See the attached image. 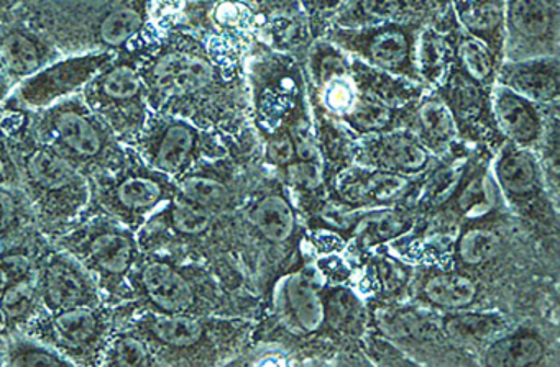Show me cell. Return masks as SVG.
Returning a JSON list of instances; mask_svg holds the SVG:
<instances>
[{"mask_svg": "<svg viewBox=\"0 0 560 367\" xmlns=\"http://www.w3.org/2000/svg\"><path fill=\"white\" fill-rule=\"evenodd\" d=\"M130 48L139 62L150 110L185 118L224 143L235 133L244 107L235 74L237 48L176 22L153 23Z\"/></svg>", "mask_w": 560, "mask_h": 367, "instance_id": "1", "label": "cell"}, {"mask_svg": "<svg viewBox=\"0 0 560 367\" xmlns=\"http://www.w3.org/2000/svg\"><path fill=\"white\" fill-rule=\"evenodd\" d=\"M9 153L38 228L50 241L80 220L91 199V182L67 157L31 128V110L11 98L0 105Z\"/></svg>", "mask_w": 560, "mask_h": 367, "instance_id": "2", "label": "cell"}, {"mask_svg": "<svg viewBox=\"0 0 560 367\" xmlns=\"http://www.w3.org/2000/svg\"><path fill=\"white\" fill-rule=\"evenodd\" d=\"M15 16L63 56L117 52L153 26L150 0H22Z\"/></svg>", "mask_w": 560, "mask_h": 367, "instance_id": "3", "label": "cell"}, {"mask_svg": "<svg viewBox=\"0 0 560 367\" xmlns=\"http://www.w3.org/2000/svg\"><path fill=\"white\" fill-rule=\"evenodd\" d=\"M31 128L90 180L119 169L129 154V146L88 107L80 92L31 110Z\"/></svg>", "mask_w": 560, "mask_h": 367, "instance_id": "4", "label": "cell"}, {"mask_svg": "<svg viewBox=\"0 0 560 367\" xmlns=\"http://www.w3.org/2000/svg\"><path fill=\"white\" fill-rule=\"evenodd\" d=\"M51 242L93 275L106 304L129 300V277L142 256L137 232L103 213L84 212Z\"/></svg>", "mask_w": 560, "mask_h": 367, "instance_id": "5", "label": "cell"}, {"mask_svg": "<svg viewBox=\"0 0 560 367\" xmlns=\"http://www.w3.org/2000/svg\"><path fill=\"white\" fill-rule=\"evenodd\" d=\"M199 275L201 272L178 256L142 251L129 277V300L113 305L116 324L132 311L201 315L206 300Z\"/></svg>", "mask_w": 560, "mask_h": 367, "instance_id": "6", "label": "cell"}, {"mask_svg": "<svg viewBox=\"0 0 560 367\" xmlns=\"http://www.w3.org/2000/svg\"><path fill=\"white\" fill-rule=\"evenodd\" d=\"M90 182L91 199L84 212L103 213L133 232L176 193L175 179L153 169L130 146L119 169Z\"/></svg>", "mask_w": 560, "mask_h": 367, "instance_id": "7", "label": "cell"}, {"mask_svg": "<svg viewBox=\"0 0 560 367\" xmlns=\"http://www.w3.org/2000/svg\"><path fill=\"white\" fill-rule=\"evenodd\" d=\"M80 94L88 107L109 125L126 146L136 143L152 114L132 48L117 51Z\"/></svg>", "mask_w": 560, "mask_h": 367, "instance_id": "8", "label": "cell"}, {"mask_svg": "<svg viewBox=\"0 0 560 367\" xmlns=\"http://www.w3.org/2000/svg\"><path fill=\"white\" fill-rule=\"evenodd\" d=\"M130 147L153 169L175 180L202 161L228 153L224 141L212 131L202 130L185 118L156 111L150 114L142 133Z\"/></svg>", "mask_w": 560, "mask_h": 367, "instance_id": "9", "label": "cell"}, {"mask_svg": "<svg viewBox=\"0 0 560 367\" xmlns=\"http://www.w3.org/2000/svg\"><path fill=\"white\" fill-rule=\"evenodd\" d=\"M113 305L44 311L22 331L47 344L70 360L71 366H101L104 351L116 331Z\"/></svg>", "mask_w": 560, "mask_h": 367, "instance_id": "10", "label": "cell"}, {"mask_svg": "<svg viewBox=\"0 0 560 367\" xmlns=\"http://www.w3.org/2000/svg\"><path fill=\"white\" fill-rule=\"evenodd\" d=\"M142 336L159 366L202 363L218 346V324L201 315H160L132 311L117 321Z\"/></svg>", "mask_w": 560, "mask_h": 367, "instance_id": "11", "label": "cell"}, {"mask_svg": "<svg viewBox=\"0 0 560 367\" xmlns=\"http://www.w3.org/2000/svg\"><path fill=\"white\" fill-rule=\"evenodd\" d=\"M418 23H383L360 28L330 26L327 39L363 64L408 81H418L416 42Z\"/></svg>", "mask_w": 560, "mask_h": 367, "instance_id": "12", "label": "cell"}, {"mask_svg": "<svg viewBox=\"0 0 560 367\" xmlns=\"http://www.w3.org/2000/svg\"><path fill=\"white\" fill-rule=\"evenodd\" d=\"M252 95L261 133L287 123L294 108L306 100L303 78L293 59L280 52H261L250 61Z\"/></svg>", "mask_w": 560, "mask_h": 367, "instance_id": "13", "label": "cell"}, {"mask_svg": "<svg viewBox=\"0 0 560 367\" xmlns=\"http://www.w3.org/2000/svg\"><path fill=\"white\" fill-rule=\"evenodd\" d=\"M35 284L45 311L104 304L93 275L73 256L51 241L38 259Z\"/></svg>", "mask_w": 560, "mask_h": 367, "instance_id": "14", "label": "cell"}, {"mask_svg": "<svg viewBox=\"0 0 560 367\" xmlns=\"http://www.w3.org/2000/svg\"><path fill=\"white\" fill-rule=\"evenodd\" d=\"M116 52L63 56L15 85L11 100L27 110H40L78 94Z\"/></svg>", "mask_w": 560, "mask_h": 367, "instance_id": "15", "label": "cell"}, {"mask_svg": "<svg viewBox=\"0 0 560 367\" xmlns=\"http://www.w3.org/2000/svg\"><path fill=\"white\" fill-rule=\"evenodd\" d=\"M383 23H418L441 32L460 28L448 0H346L330 26L360 28Z\"/></svg>", "mask_w": 560, "mask_h": 367, "instance_id": "16", "label": "cell"}, {"mask_svg": "<svg viewBox=\"0 0 560 367\" xmlns=\"http://www.w3.org/2000/svg\"><path fill=\"white\" fill-rule=\"evenodd\" d=\"M508 59L556 56L559 0H504Z\"/></svg>", "mask_w": 560, "mask_h": 367, "instance_id": "17", "label": "cell"}, {"mask_svg": "<svg viewBox=\"0 0 560 367\" xmlns=\"http://www.w3.org/2000/svg\"><path fill=\"white\" fill-rule=\"evenodd\" d=\"M491 91L471 81L470 78L452 66L444 81L435 87V94L451 108L457 123L460 140H503L491 108Z\"/></svg>", "mask_w": 560, "mask_h": 367, "instance_id": "18", "label": "cell"}, {"mask_svg": "<svg viewBox=\"0 0 560 367\" xmlns=\"http://www.w3.org/2000/svg\"><path fill=\"white\" fill-rule=\"evenodd\" d=\"M435 156L409 128L359 138L355 161L360 166L412 177L424 173Z\"/></svg>", "mask_w": 560, "mask_h": 367, "instance_id": "19", "label": "cell"}, {"mask_svg": "<svg viewBox=\"0 0 560 367\" xmlns=\"http://www.w3.org/2000/svg\"><path fill=\"white\" fill-rule=\"evenodd\" d=\"M60 58L50 42L18 16L0 26V62L15 85Z\"/></svg>", "mask_w": 560, "mask_h": 367, "instance_id": "20", "label": "cell"}, {"mask_svg": "<svg viewBox=\"0 0 560 367\" xmlns=\"http://www.w3.org/2000/svg\"><path fill=\"white\" fill-rule=\"evenodd\" d=\"M497 84L540 107H553L560 91L559 62L556 56L506 59L498 68Z\"/></svg>", "mask_w": 560, "mask_h": 367, "instance_id": "21", "label": "cell"}, {"mask_svg": "<svg viewBox=\"0 0 560 367\" xmlns=\"http://www.w3.org/2000/svg\"><path fill=\"white\" fill-rule=\"evenodd\" d=\"M491 108L503 140L529 150L536 146L549 120V115L542 114L546 107L533 104L500 84H494L491 91Z\"/></svg>", "mask_w": 560, "mask_h": 367, "instance_id": "22", "label": "cell"}, {"mask_svg": "<svg viewBox=\"0 0 560 367\" xmlns=\"http://www.w3.org/2000/svg\"><path fill=\"white\" fill-rule=\"evenodd\" d=\"M406 128H409L435 157L442 156L445 151L451 150L452 144L460 140L451 108L435 92L418 98Z\"/></svg>", "mask_w": 560, "mask_h": 367, "instance_id": "23", "label": "cell"}, {"mask_svg": "<svg viewBox=\"0 0 560 367\" xmlns=\"http://www.w3.org/2000/svg\"><path fill=\"white\" fill-rule=\"evenodd\" d=\"M411 186V177L399 176L373 167H347L336 176V189L352 202H388L402 196Z\"/></svg>", "mask_w": 560, "mask_h": 367, "instance_id": "24", "label": "cell"}, {"mask_svg": "<svg viewBox=\"0 0 560 367\" xmlns=\"http://www.w3.org/2000/svg\"><path fill=\"white\" fill-rule=\"evenodd\" d=\"M460 29L503 55L506 38L504 0H448Z\"/></svg>", "mask_w": 560, "mask_h": 367, "instance_id": "25", "label": "cell"}, {"mask_svg": "<svg viewBox=\"0 0 560 367\" xmlns=\"http://www.w3.org/2000/svg\"><path fill=\"white\" fill-rule=\"evenodd\" d=\"M494 180L508 196L526 197L540 187L542 167L529 147L504 141L493 163Z\"/></svg>", "mask_w": 560, "mask_h": 367, "instance_id": "26", "label": "cell"}, {"mask_svg": "<svg viewBox=\"0 0 560 367\" xmlns=\"http://www.w3.org/2000/svg\"><path fill=\"white\" fill-rule=\"evenodd\" d=\"M454 32H441L432 26H422L416 42V71L419 84L435 88L444 81L455 61Z\"/></svg>", "mask_w": 560, "mask_h": 367, "instance_id": "27", "label": "cell"}, {"mask_svg": "<svg viewBox=\"0 0 560 367\" xmlns=\"http://www.w3.org/2000/svg\"><path fill=\"white\" fill-rule=\"evenodd\" d=\"M454 66L467 78L483 87L493 88L497 84L500 55L480 39L465 33L464 29L454 32Z\"/></svg>", "mask_w": 560, "mask_h": 367, "instance_id": "28", "label": "cell"}, {"mask_svg": "<svg viewBox=\"0 0 560 367\" xmlns=\"http://www.w3.org/2000/svg\"><path fill=\"white\" fill-rule=\"evenodd\" d=\"M44 311L35 277L14 282L0 294V323L8 338L22 333Z\"/></svg>", "mask_w": 560, "mask_h": 367, "instance_id": "29", "label": "cell"}, {"mask_svg": "<svg viewBox=\"0 0 560 367\" xmlns=\"http://www.w3.org/2000/svg\"><path fill=\"white\" fill-rule=\"evenodd\" d=\"M40 232L21 186H0V248Z\"/></svg>", "mask_w": 560, "mask_h": 367, "instance_id": "30", "label": "cell"}, {"mask_svg": "<svg viewBox=\"0 0 560 367\" xmlns=\"http://www.w3.org/2000/svg\"><path fill=\"white\" fill-rule=\"evenodd\" d=\"M284 300L298 327L303 331H316L326 318L323 298L304 275H290L284 281Z\"/></svg>", "mask_w": 560, "mask_h": 367, "instance_id": "31", "label": "cell"}, {"mask_svg": "<svg viewBox=\"0 0 560 367\" xmlns=\"http://www.w3.org/2000/svg\"><path fill=\"white\" fill-rule=\"evenodd\" d=\"M101 366L150 367L159 366V363L142 336L129 328H116L104 351Z\"/></svg>", "mask_w": 560, "mask_h": 367, "instance_id": "32", "label": "cell"}, {"mask_svg": "<svg viewBox=\"0 0 560 367\" xmlns=\"http://www.w3.org/2000/svg\"><path fill=\"white\" fill-rule=\"evenodd\" d=\"M4 366H71V363L47 344L28 334L18 333L8 338Z\"/></svg>", "mask_w": 560, "mask_h": 367, "instance_id": "33", "label": "cell"}, {"mask_svg": "<svg viewBox=\"0 0 560 367\" xmlns=\"http://www.w3.org/2000/svg\"><path fill=\"white\" fill-rule=\"evenodd\" d=\"M255 223L265 238L275 242L284 241L293 233V210L283 197L270 193L258 202L255 209Z\"/></svg>", "mask_w": 560, "mask_h": 367, "instance_id": "34", "label": "cell"}, {"mask_svg": "<svg viewBox=\"0 0 560 367\" xmlns=\"http://www.w3.org/2000/svg\"><path fill=\"white\" fill-rule=\"evenodd\" d=\"M542 357V344L530 336L508 338L497 341L488 350L485 364L498 367H524Z\"/></svg>", "mask_w": 560, "mask_h": 367, "instance_id": "35", "label": "cell"}, {"mask_svg": "<svg viewBox=\"0 0 560 367\" xmlns=\"http://www.w3.org/2000/svg\"><path fill=\"white\" fill-rule=\"evenodd\" d=\"M424 292L425 297L439 307L462 308L474 300L477 288L464 275L445 274L429 279Z\"/></svg>", "mask_w": 560, "mask_h": 367, "instance_id": "36", "label": "cell"}, {"mask_svg": "<svg viewBox=\"0 0 560 367\" xmlns=\"http://www.w3.org/2000/svg\"><path fill=\"white\" fill-rule=\"evenodd\" d=\"M504 321L498 315L465 313L451 318L447 333L457 341H483L503 330Z\"/></svg>", "mask_w": 560, "mask_h": 367, "instance_id": "37", "label": "cell"}, {"mask_svg": "<svg viewBox=\"0 0 560 367\" xmlns=\"http://www.w3.org/2000/svg\"><path fill=\"white\" fill-rule=\"evenodd\" d=\"M500 251V239L488 229H470L462 236L458 252L467 264L477 265L490 261Z\"/></svg>", "mask_w": 560, "mask_h": 367, "instance_id": "38", "label": "cell"}, {"mask_svg": "<svg viewBox=\"0 0 560 367\" xmlns=\"http://www.w3.org/2000/svg\"><path fill=\"white\" fill-rule=\"evenodd\" d=\"M264 156L270 166L283 169L293 163L296 157L293 138L284 127L264 133Z\"/></svg>", "mask_w": 560, "mask_h": 367, "instance_id": "39", "label": "cell"}, {"mask_svg": "<svg viewBox=\"0 0 560 367\" xmlns=\"http://www.w3.org/2000/svg\"><path fill=\"white\" fill-rule=\"evenodd\" d=\"M284 179L300 190H317L326 179L323 161L294 159L283 167Z\"/></svg>", "mask_w": 560, "mask_h": 367, "instance_id": "40", "label": "cell"}, {"mask_svg": "<svg viewBox=\"0 0 560 367\" xmlns=\"http://www.w3.org/2000/svg\"><path fill=\"white\" fill-rule=\"evenodd\" d=\"M405 225V218L398 213H380L366 220L365 225L362 226V238L369 239L370 242L385 241L402 233Z\"/></svg>", "mask_w": 560, "mask_h": 367, "instance_id": "41", "label": "cell"}, {"mask_svg": "<svg viewBox=\"0 0 560 367\" xmlns=\"http://www.w3.org/2000/svg\"><path fill=\"white\" fill-rule=\"evenodd\" d=\"M327 315L334 324L339 327H352L359 318V307L352 294L346 291H336L329 297L327 304Z\"/></svg>", "mask_w": 560, "mask_h": 367, "instance_id": "42", "label": "cell"}, {"mask_svg": "<svg viewBox=\"0 0 560 367\" xmlns=\"http://www.w3.org/2000/svg\"><path fill=\"white\" fill-rule=\"evenodd\" d=\"M303 9L306 10L313 28H330L334 16L339 12L346 0H300Z\"/></svg>", "mask_w": 560, "mask_h": 367, "instance_id": "43", "label": "cell"}, {"mask_svg": "<svg viewBox=\"0 0 560 367\" xmlns=\"http://www.w3.org/2000/svg\"><path fill=\"white\" fill-rule=\"evenodd\" d=\"M150 2H152V20L155 23L176 19L183 5V0H150Z\"/></svg>", "mask_w": 560, "mask_h": 367, "instance_id": "44", "label": "cell"}, {"mask_svg": "<svg viewBox=\"0 0 560 367\" xmlns=\"http://www.w3.org/2000/svg\"><path fill=\"white\" fill-rule=\"evenodd\" d=\"M0 186H21L14 161L8 150L0 151Z\"/></svg>", "mask_w": 560, "mask_h": 367, "instance_id": "45", "label": "cell"}, {"mask_svg": "<svg viewBox=\"0 0 560 367\" xmlns=\"http://www.w3.org/2000/svg\"><path fill=\"white\" fill-rule=\"evenodd\" d=\"M15 84L12 82L11 75L5 71L4 64L0 62V105L4 104L12 92H14Z\"/></svg>", "mask_w": 560, "mask_h": 367, "instance_id": "46", "label": "cell"}, {"mask_svg": "<svg viewBox=\"0 0 560 367\" xmlns=\"http://www.w3.org/2000/svg\"><path fill=\"white\" fill-rule=\"evenodd\" d=\"M21 3L22 0H0V26L15 19V12Z\"/></svg>", "mask_w": 560, "mask_h": 367, "instance_id": "47", "label": "cell"}, {"mask_svg": "<svg viewBox=\"0 0 560 367\" xmlns=\"http://www.w3.org/2000/svg\"><path fill=\"white\" fill-rule=\"evenodd\" d=\"M8 150V141H5L4 125H2V110H0V151Z\"/></svg>", "mask_w": 560, "mask_h": 367, "instance_id": "48", "label": "cell"}, {"mask_svg": "<svg viewBox=\"0 0 560 367\" xmlns=\"http://www.w3.org/2000/svg\"><path fill=\"white\" fill-rule=\"evenodd\" d=\"M5 343H8V336H5L2 323H0V354H4Z\"/></svg>", "mask_w": 560, "mask_h": 367, "instance_id": "49", "label": "cell"}, {"mask_svg": "<svg viewBox=\"0 0 560 367\" xmlns=\"http://www.w3.org/2000/svg\"><path fill=\"white\" fill-rule=\"evenodd\" d=\"M185 2V0H183ZM186 2H206V0H186Z\"/></svg>", "mask_w": 560, "mask_h": 367, "instance_id": "50", "label": "cell"}]
</instances>
